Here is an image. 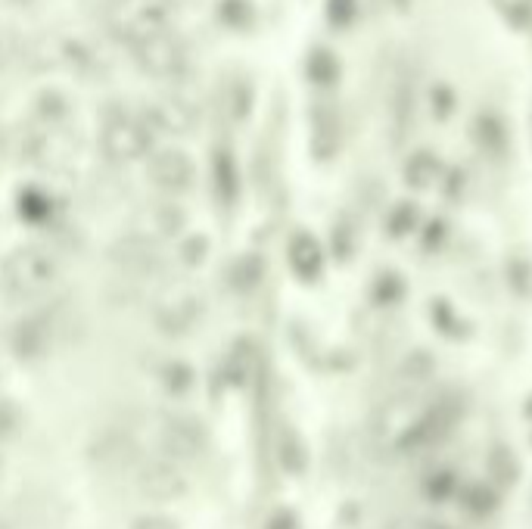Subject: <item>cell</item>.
<instances>
[{
  "label": "cell",
  "instance_id": "obj_1",
  "mask_svg": "<svg viewBox=\"0 0 532 529\" xmlns=\"http://www.w3.org/2000/svg\"><path fill=\"white\" fill-rule=\"evenodd\" d=\"M60 274V265L56 259L41 246H22L16 253H10V259L4 262V271H0V287L10 299H35L41 296Z\"/></svg>",
  "mask_w": 532,
  "mask_h": 529
},
{
  "label": "cell",
  "instance_id": "obj_2",
  "mask_svg": "<svg viewBox=\"0 0 532 529\" xmlns=\"http://www.w3.org/2000/svg\"><path fill=\"white\" fill-rule=\"evenodd\" d=\"M134 489L150 501H178L187 495L184 467L162 455L144 458L134 467Z\"/></svg>",
  "mask_w": 532,
  "mask_h": 529
},
{
  "label": "cell",
  "instance_id": "obj_3",
  "mask_svg": "<svg viewBox=\"0 0 532 529\" xmlns=\"http://www.w3.org/2000/svg\"><path fill=\"white\" fill-rule=\"evenodd\" d=\"M156 442H159V455L168 461H190L206 449V433L203 424H196L187 414H165L159 417L156 427Z\"/></svg>",
  "mask_w": 532,
  "mask_h": 529
},
{
  "label": "cell",
  "instance_id": "obj_4",
  "mask_svg": "<svg viewBox=\"0 0 532 529\" xmlns=\"http://www.w3.org/2000/svg\"><path fill=\"white\" fill-rule=\"evenodd\" d=\"M103 153L112 162H137L150 153V131L140 125L137 119L128 116H109L103 122V134H100Z\"/></svg>",
  "mask_w": 532,
  "mask_h": 529
},
{
  "label": "cell",
  "instance_id": "obj_5",
  "mask_svg": "<svg viewBox=\"0 0 532 529\" xmlns=\"http://www.w3.org/2000/svg\"><path fill=\"white\" fill-rule=\"evenodd\" d=\"M116 25H119V35L137 47L165 32L168 10L162 0H128L116 16Z\"/></svg>",
  "mask_w": 532,
  "mask_h": 529
},
{
  "label": "cell",
  "instance_id": "obj_6",
  "mask_svg": "<svg viewBox=\"0 0 532 529\" xmlns=\"http://www.w3.org/2000/svg\"><path fill=\"white\" fill-rule=\"evenodd\" d=\"M134 57L144 72H150L156 78H168V75H178L184 69V44L168 32H162L144 44H137Z\"/></svg>",
  "mask_w": 532,
  "mask_h": 529
},
{
  "label": "cell",
  "instance_id": "obj_7",
  "mask_svg": "<svg viewBox=\"0 0 532 529\" xmlns=\"http://www.w3.org/2000/svg\"><path fill=\"white\" fill-rule=\"evenodd\" d=\"M203 318V299L196 293H172L159 299L156 305V324L165 333H187Z\"/></svg>",
  "mask_w": 532,
  "mask_h": 529
},
{
  "label": "cell",
  "instance_id": "obj_8",
  "mask_svg": "<svg viewBox=\"0 0 532 529\" xmlns=\"http://www.w3.org/2000/svg\"><path fill=\"white\" fill-rule=\"evenodd\" d=\"M150 178L156 187L162 190H172V193H181L193 184L196 178V169H193V159L184 153V150H159L153 159H150Z\"/></svg>",
  "mask_w": 532,
  "mask_h": 529
},
{
  "label": "cell",
  "instance_id": "obj_9",
  "mask_svg": "<svg viewBox=\"0 0 532 529\" xmlns=\"http://www.w3.org/2000/svg\"><path fill=\"white\" fill-rule=\"evenodd\" d=\"M53 343V321L47 315H28L16 324L10 346L16 352V358L22 361H35L41 355H47Z\"/></svg>",
  "mask_w": 532,
  "mask_h": 529
},
{
  "label": "cell",
  "instance_id": "obj_10",
  "mask_svg": "<svg viewBox=\"0 0 532 529\" xmlns=\"http://www.w3.org/2000/svg\"><path fill=\"white\" fill-rule=\"evenodd\" d=\"M112 259H116V265L134 277H147V274H156L159 271V249L156 243H150L147 237H128L116 246V253H112Z\"/></svg>",
  "mask_w": 532,
  "mask_h": 529
},
{
  "label": "cell",
  "instance_id": "obj_11",
  "mask_svg": "<svg viewBox=\"0 0 532 529\" xmlns=\"http://www.w3.org/2000/svg\"><path fill=\"white\" fill-rule=\"evenodd\" d=\"M290 268L302 277V281H315L324 265V253L312 234H296L290 240Z\"/></svg>",
  "mask_w": 532,
  "mask_h": 529
},
{
  "label": "cell",
  "instance_id": "obj_12",
  "mask_svg": "<svg viewBox=\"0 0 532 529\" xmlns=\"http://www.w3.org/2000/svg\"><path fill=\"white\" fill-rule=\"evenodd\" d=\"M153 122L159 128H165V131H178L181 134V131L193 128L196 113H193V106L184 97L172 94V97H162V100L153 103Z\"/></svg>",
  "mask_w": 532,
  "mask_h": 529
},
{
  "label": "cell",
  "instance_id": "obj_13",
  "mask_svg": "<svg viewBox=\"0 0 532 529\" xmlns=\"http://www.w3.org/2000/svg\"><path fill=\"white\" fill-rule=\"evenodd\" d=\"M212 175H215V190L221 203H234L237 190H240V175H237V162L228 150H218L212 159Z\"/></svg>",
  "mask_w": 532,
  "mask_h": 529
},
{
  "label": "cell",
  "instance_id": "obj_14",
  "mask_svg": "<svg viewBox=\"0 0 532 529\" xmlns=\"http://www.w3.org/2000/svg\"><path fill=\"white\" fill-rule=\"evenodd\" d=\"M411 116H414V85L408 78H402L399 88H396V100H392V122H396V137L405 134V128L411 125Z\"/></svg>",
  "mask_w": 532,
  "mask_h": 529
},
{
  "label": "cell",
  "instance_id": "obj_15",
  "mask_svg": "<svg viewBox=\"0 0 532 529\" xmlns=\"http://www.w3.org/2000/svg\"><path fill=\"white\" fill-rule=\"evenodd\" d=\"M439 175V162L430 156V153H417L411 162H408V169H405V181L417 190H424L436 181Z\"/></svg>",
  "mask_w": 532,
  "mask_h": 529
},
{
  "label": "cell",
  "instance_id": "obj_16",
  "mask_svg": "<svg viewBox=\"0 0 532 529\" xmlns=\"http://www.w3.org/2000/svg\"><path fill=\"white\" fill-rule=\"evenodd\" d=\"M252 361H256V352H252V346L240 343L228 352V361H224V374H228L231 383H246L249 374H252Z\"/></svg>",
  "mask_w": 532,
  "mask_h": 529
},
{
  "label": "cell",
  "instance_id": "obj_17",
  "mask_svg": "<svg viewBox=\"0 0 532 529\" xmlns=\"http://www.w3.org/2000/svg\"><path fill=\"white\" fill-rule=\"evenodd\" d=\"M336 75H340V66H336L333 53L315 50L312 57H308V78H312L315 85H333Z\"/></svg>",
  "mask_w": 532,
  "mask_h": 529
},
{
  "label": "cell",
  "instance_id": "obj_18",
  "mask_svg": "<svg viewBox=\"0 0 532 529\" xmlns=\"http://www.w3.org/2000/svg\"><path fill=\"white\" fill-rule=\"evenodd\" d=\"M228 100H231V113H234V119H243L246 113H249V106H252V91H249V85L246 81H234V85L228 88Z\"/></svg>",
  "mask_w": 532,
  "mask_h": 529
},
{
  "label": "cell",
  "instance_id": "obj_19",
  "mask_svg": "<svg viewBox=\"0 0 532 529\" xmlns=\"http://www.w3.org/2000/svg\"><path fill=\"white\" fill-rule=\"evenodd\" d=\"M19 209H22V215L25 218H32V221H38V218H44L47 212H50V203L41 197V193H35V190H28V193H22V200H19Z\"/></svg>",
  "mask_w": 532,
  "mask_h": 529
},
{
  "label": "cell",
  "instance_id": "obj_20",
  "mask_svg": "<svg viewBox=\"0 0 532 529\" xmlns=\"http://www.w3.org/2000/svg\"><path fill=\"white\" fill-rule=\"evenodd\" d=\"M327 16L333 25H349L355 19V0H327Z\"/></svg>",
  "mask_w": 532,
  "mask_h": 529
},
{
  "label": "cell",
  "instance_id": "obj_21",
  "mask_svg": "<svg viewBox=\"0 0 532 529\" xmlns=\"http://www.w3.org/2000/svg\"><path fill=\"white\" fill-rule=\"evenodd\" d=\"M19 427V408L10 399H0V439L13 436Z\"/></svg>",
  "mask_w": 532,
  "mask_h": 529
},
{
  "label": "cell",
  "instance_id": "obj_22",
  "mask_svg": "<svg viewBox=\"0 0 532 529\" xmlns=\"http://www.w3.org/2000/svg\"><path fill=\"white\" fill-rule=\"evenodd\" d=\"M131 529H178V523L165 514H144L131 523Z\"/></svg>",
  "mask_w": 532,
  "mask_h": 529
},
{
  "label": "cell",
  "instance_id": "obj_23",
  "mask_svg": "<svg viewBox=\"0 0 532 529\" xmlns=\"http://www.w3.org/2000/svg\"><path fill=\"white\" fill-rule=\"evenodd\" d=\"M268 529H293V517L290 514H277V517H271Z\"/></svg>",
  "mask_w": 532,
  "mask_h": 529
},
{
  "label": "cell",
  "instance_id": "obj_24",
  "mask_svg": "<svg viewBox=\"0 0 532 529\" xmlns=\"http://www.w3.org/2000/svg\"><path fill=\"white\" fill-rule=\"evenodd\" d=\"M389 529H420V520H414V523H411V520H402V523H392Z\"/></svg>",
  "mask_w": 532,
  "mask_h": 529
},
{
  "label": "cell",
  "instance_id": "obj_25",
  "mask_svg": "<svg viewBox=\"0 0 532 529\" xmlns=\"http://www.w3.org/2000/svg\"><path fill=\"white\" fill-rule=\"evenodd\" d=\"M420 529H448L442 523H430V520H420Z\"/></svg>",
  "mask_w": 532,
  "mask_h": 529
},
{
  "label": "cell",
  "instance_id": "obj_26",
  "mask_svg": "<svg viewBox=\"0 0 532 529\" xmlns=\"http://www.w3.org/2000/svg\"><path fill=\"white\" fill-rule=\"evenodd\" d=\"M392 4H396V10H408L411 0H392Z\"/></svg>",
  "mask_w": 532,
  "mask_h": 529
},
{
  "label": "cell",
  "instance_id": "obj_27",
  "mask_svg": "<svg viewBox=\"0 0 532 529\" xmlns=\"http://www.w3.org/2000/svg\"><path fill=\"white\" fill-rule=\"evenodd\" d=\"M0 529H13V526H10V520H7L4 514H0Z\"/></svg>",
  "mask_w": 532,
  "mask_h": 529
},
{
  "label": "cell",
  "instance_id": "obj_28",
  "mask_svg": "<svg viewBox=\"0 0 532 529\" xmlns=\"http://www.w3.org/2000/svg\"><path fill=\"white\" fill-rule=\"evenodd\" d=\"M0 480H4V458H0Z\"/></svg>",
  "mask_w": 532,
  "mask_h": 529
},
{
  "label": "cell",
  "instance_id": "obj_29",
  "mask_svg": "<svg viewBox=\"0 0 532 529\" xmlns=\"http://www.w3.org/2000/svg\"><path fill=\"white\" fill-rule=\"evenodd\" d=\"M13 4H28V0H13Z\"/></svg>",
  "mask_w": 532,
  "mask_h": 529
}]
</instances>
